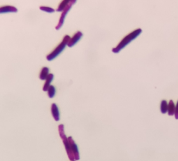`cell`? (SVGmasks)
Listing matches in <instances>:
<instances>
[{"label":"cell","instance_id":"obj_5","mask_svg":"<svg viewBox=\"0 0 178 161\" xmlns=\"http://www.w3.org/2000/svg\"><path fill=\"white\" fill-rule=\"evenodd\" d=\"M71 149L73 152L74 156H75V160H79L80 159V155H79V151H78V147L77 145L76 144L74 140H73L72 137H69L68 138Z\"/></svg>","mask_w":178,"mask_h":161},{"label":"cell","instance_id":"obj_1","mask_svg":"<svg viewBox=\"0 0 178 161\" xmlns=\"http://www.w3.org/2000/svg\"><path fill=\"white\" fill-rule=\"evenodd\" d=\"M142 32V30L140 29H138L133 31L130 34L126 35L120 42L118 45L112 49V52L115 53H117L122 50L123 49L126 47L133 40H135L137 37H138Z\"/></svg>","mask_w":178,"mask_h":161},{"label":"cell","instance_id":"obj_7","mask_svg":"<svg viewBox=\"0 0 178 161\" xmlns=\"http://www.w3.org/2000/svg\"><path fill=\"white\" fill-rule=\"evenodd\" d=\"M51 111L52 115L56 121H59V112L58 107L56 104L53 103L52 105Z\"/></svg>","mask_w":178,"mask_h":161},{"label":"cell","instance_id":"obj_12","mask_svg":"<svg viewBox=\"0 0 178 161\" xmlns=\"http://www.w3.org/2000/svg\"><path fill=\"white\" fill-rule=\"evenodd\" d=\"M71 0H62L60 2L58 7L57 8V11L59 12H63L64 8L68 5Z\"/></svg>","mask_w":178,"mask_h":161},{"label":"cell","instance_id":"obj_13","mask_svg":"<svg viewBox=\"0 0 178 161\" xmlns=\"http://www.w3.org/2000/svg\"><path fill=\"white\" fill-rule=\"evenodd\" d=\"M168 104L166 100H163L161 103L160 105V110L162 114H166L168 112Z\"/></svg>","mask_w":178,"mask_h":161},{"label":"cell","instance_id":"obj_17","mask_svg":"<svg viewBox=\"0 0 178 161\" xmlns=\"http://www.w3.org/2000/svg\"><path fill=\"white\" fill-rule=\"evenodd\" d=\"M75 161V160H74V161Z\"/></svg>","mask_w":178,"mask_h":161},{"label":"cell","instance_id":"obj_6","mask_svg":"<svg viewBox=\"0 0 178 161\" xmlns=\"http://www.w3.org/2000/svg\"><path fill=\"white\" fill-rule=\"evenodd\" d=\"M82 35H83L81 32L78 31L73 35L72 38H70L67 45L70 48L74 46L75 44H76L80 41V39H81Z\"/></svg>","mask_w":178,"mask_h":161},{"label":"cell","instance_id":"obj_11","mask_svg":"<svg viewBox=\"0 0 178 161\" xmlns=\"http://www.w3.org/2000/svg\"><path fill=\"white\" fill-rule=\"evenodd\" d=\"M49 69L47 67H44L42 69L41 72L40 73L39 78L41 80H45L47 78L48 76L49 75Z\"/></svg>","mask_w":178,"mask_h":161},{"label":"cell","instance_id":"obj_3","mask_svg":"<svg viewBox=\"0 0 178 161\" xmlns=\"http://www.w3.org/2000/svg\"><path fill=\"white\" fill-rule=\"evenodd\" d=\"M70 38V37L68 35L65 36L62 42L55 48L54 51L47 56V59L48 61H51L55 59L57 56H58L64 51L66 46L68 45Z\"/></svg>","mask_w":178,"mask_h":161},{"label":"cell","instance_id":"obj_10","mask_svg":"<svg viewBox=\"0 0 178 161\" xmlns=\"http://www.w3.org/2000/svg\"><path fill=\"white\" fill-rule=\"evenodd\" d=\"M175 111V105L173 100H171L168 103V114L169 116H172L174 115Z\"/></svg>","mask_w":178,"mask_h":161},{"label":"cell","instance_id":"obj_15","mask_svg":"<svg viewBox=\"0 0 178 161\" xmlns=\"http://www.w3.org/2000/svg\"><path fill=\"white\" fill-rule=\"evenodd\" d=\"M40 9L43 12L50 13H52L54 12H55L54 9L52 8L49 7L41 6L40 7Z\"/></svg>","mask_w":178,"mask_h":161},{"label":"cell","instance_id":"obj_16","mask_svg":"<svg viewBox=\"0 0 178 161\" xmlns=\"http://www.w3.org/2000/svg\"><path fill=\"white\" fill-rule=\"evenodd\" d=\"M174 116H175V117L176 119H178V101L177 102V104L175 106V113H174Z\"/></svg>","mask_w":178,"mask_h":161},{"label":"cell","instance_id":"obj_9","mask_svg":"<svg viewBox=\"0 0 178 161\" xmlns=\"http://www.w3.org/2000/svg\"><path fill=\"white\" fill-rule=\"evenodd\" d=\"M53 78H54V75H53V74H50L48 76L47 78L45 80V82L44 83L43 89H42L44 92L48 91L49 88L51 86H50V84L52 81V80H53Z\"/></svg>","mask_w":178,"mask_h":161},{"label":"cell","instance_id":"obj_8","mask_svg":"<svg viewBox=\"0 0 178 161\" xmlns=\"http://www.w3.org/2000/svg\"><path fill=\"white\" fill-rule=\"evenodd\" d=\"M18 10L15 7L11 5H6L2 6L0 8L1 13L8 12H17Z\"/></svg>","mask_w":178,"mask_h":161},{"label":"cell","instance_id":"obj_14","mask_svg":"<svg viewBox=\"0 0 178 161\" xmlns=\"http://www.w3.org/2000/svg\"><path fill=\"white\" fill-rule=\"evenodd\" d=\"M48 95L50 98H53L54 97L56 93V89L54 86H51L48 89Z\"/></svg>","mask_w":178,"mask_h":161},{"label":"cell","instance_id":"obj_2","mask_svg":"<svg viewBox=\"0 0 178 161\" xmlns=\"http://www.w3.org/2000/svg\"><path fill=\"white\" fill-rule=\"evenodd\" d=\"M59 132L60 138L63 142L65 150H66V153L68 154L69 159L70 161H74L75 159V156H74L73 152L71 149L70 145L68 138H66V135L65 134L64 126L63 124H60L59 126Z\"/></svg>","mask_w":178,"mask_h":161},{"label":"cell","instance_id":"obj_4","mask_svg":"<svg viewBox=\"0 0 178 161\" xmlns=\"http://www.w3.org/2000/svg\"><path fill=\"white\" fill-rule=\"evenodd\" d=\"M76 1L77 0H71L68 5L66 6V7L64 8V10L63 11L61 16H60L58 24L57 25V26L55 28L56 30H58L62 27V25H63L64 22L65 16L68 14V13L70 10V8H71L72 6L76 2Z\"/></svg>","mask_w":178,"mask_h":161}]
</instances>
